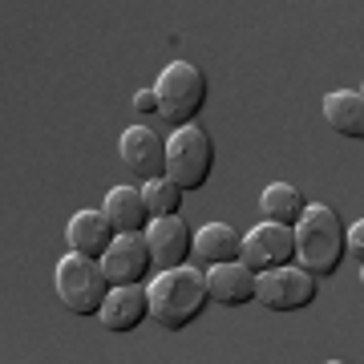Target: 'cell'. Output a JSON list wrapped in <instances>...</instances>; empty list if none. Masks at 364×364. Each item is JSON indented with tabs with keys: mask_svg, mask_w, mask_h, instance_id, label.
Masks as SVG:
<instances>
[{
	"mask_svg": "<svg viewBox=\"0 0 364 364\" xmlns=\"http://www.w3.org/2000/svg\"><path fill=\"white\" fill-rule=\"evenodd\" d=\"M150 291V320L162 332H182L203 316V308L210 304L207 291V272L198 267H174V272H158Z\"/></svg>",
	"mask_w": 364,
	"mask_h": 364,
	"instance_id": "obj_1",
	"label": "cell"
},
{
	"mask_svg": "<svg viewBox=\"0 0 364 364\" xmlns=\"http://www.w3.org/2000/svg\"><path fill=\"white\" fill-rule=\"evenodd\" d=\"M348 251V227L340 223V215L324 203L304 210V219L296 227V263L308 275H336L340 259Z\"/></svg>",
	"mask_w": 364,
	"mask_h": 364,
	"instance_id": "obj_2",
	"label": "cell"
},
{
	"mask_svg": "<svg viewBox=\"0 0 364 364\" xmlns=\"http://www.w3.org/2000/svg\"><path fill=\"white\" fill-rule=\"evenodd\" d=\"M109 291H114V284L105 279L102 259H85V255L69 251L57 263V296L73 316H102Z\"/></svg>",
	"mask_w": 364,
	"mask_h": 364,
	"instance_id": "obj_3",
	"label": "cell"
},
{
	"mask_svg": "<svg viewBox=\"0 0 364 364\" xmlns=\"http://www.w3.org/2000/svg\"><path fill=\"white\" fill-rule=\"evenodd\" d=\"M154 93H158V105H162L158 117H166L174 130H182V126H195V117L207 105V77L191 61H170L158 73Z\"/></svg>",
	"mask_w": 364,
	"mask_h": 364,
	"instance_id": "obj_4",
	"label": "cell"
},
{
	"mask_svg": "<svg viewBox=\"0 0 364 364\" xmlns=\"http://www.w3.org/2000/svg\"><path fill=\"white\" fill-rule=\"evenodd\" d=\"M210 166H215V142L203 126H182V130L170 134L166 142V178L178 186L182 195L186 191H203L210 178Z\"/></svg>",
	"mask_w": 364,
	"mask_h": 364,
	"instance_id": "obj_5",
	"label": "cell"
},
{
	"mask_svg": "<svg viewBox=\"0 0 364 364\" xmlns=\"http://www.w3.org/2000/svg\"><path fill=\"white\" fill-rule=\"evenodd\" d=\"M312 299H316V275H308L299 263L263 272L259 287H255V304L272 308V312H299V308H308Z\"/></svg>",
	"mask_w": 364,
	"mask_h": 364,
	"instance_id": "obj_6",
	"label": "cell"
},
{
	"mask_svg": "<svg viewBox=\"0 0 364 364\" xmlns=\"http://www.w3.org/2000/svg\"><path fill=\"white\" fill-rule=\"evenodd\" d=\"M255 275L275 272V267H291L296 263V227H279V223H259L255 231L243 235V255Z\"/></svg>",
	"mask_w": 364,
	"mask_h": 364,
	"instance_id": "obj_7",
	"label": "cell"
},
{
	"mask_svg": "<svg viewBox=\"0 0 364 364\" xmlns=\"http://www.w3.org/2000/svg\"><path fill=\"white\" fill-rule=\"evenodd\" d=\"M146 247H150V259H154L158 272H174V267H186L191 255H195V231L182 223V215H174V219H150Z\"/></svg>",
	"mask_w": 364,
	"mask_h": 364,
	"instance_id": "obj_8",
	"label": "cell"
},
{
	"mask_svg": "<svg viewBox=\"0 0 364 364\" xmlns=\"http://www.w3.org/2000/svg\"><path fill=\"white\" fill-rule=\"evenodd\" d=\"M117 154H122L126 170H134V174L142 178V186L146 182L166 178V138H158V134L146 130V126H130V130L122 134Z\"/></svg>",
	"mask_w": 364,
	"mask_h": 364,
	"instance_id": "obj_9",
	"label": "cell"
},
{
	"mask_svg": "<svg viewBox=\"0 0 364 364\" xmlns=\"http://www.w3.org/2000/svg\"><path fill=\"white\" fill-rule=\"evenodd\" d=\"M105 279L114 287H130V284H142L154 259H150V247H146V235H117L114 247L105 251Z\"/></svg>",
	"mask_w": 364,
	"mask_h": 364,
	"instance_id": "obj_10",
	"label": "cell"
},
{
	"mask_svg": "<svg viewBox=\"0 0 364 364\" xmlns=\"http://www.w3.org/2000/svg\"><path fill=\"white\" fill-rule=\"evenodd\" d=\"M65 239H69V251L73 255H85V259H105V251L114 247L117 231L109 227L102 210H77L65 227Z\"/></svg>",
	"mask_w": 364,
	"mask_h": 364,
	"instance_id": "obj_11",
	"label": "cell"
},
{
	"mask_svg": "<svg viewBox=\"0 0 364 364\" xmlns=\"http://www.w3.org/2000/svg\"><path fill=\"white\" fill-rule=\"evenodd\" d=\"M255 287H259V275L251 272L247 263H219V267H210L207 272V291L215 304L223 308H243L255 299Z\"/></svg>",
	"mask_w": 364,
	"mask_h": 364,
	"instance_id": "obj_12",
	"label": "cell"
},
{
	"mask_svg": "<svg viewBox=\"0 0 364 364\" xmlns=\"http://www.w3.org/2000/svg\"><path fill=\"white\" fill-rule=\"evenodd\" d=\"M97 320H102L105 332H134L142 320H150V291L142 284L114 287Z\"/></svg>",
	"mask_w": 364,
	"mask_h": 364,
	"instance_id": "obj_13",
	"label": "cell"
},
{
	"mask_svg": "<svg viewBox=\"0 0 364 364\" xmlns=\"http://www.w3.org/2000/svg\"><path fill=\"white\" fill-rule=\"evenodd\" d=\"M102 215L117 235H146V227H150V207L138 186H114L102 203Z\"/></svg>",
	"mask_w": 364,
	"mask_h": 364,
	"instance_id": "obj_14",
	"label": "cell"
},
{
	"mask_svg": "<svg viewBox=\"0 0 364 364\" xmlns=\"http://www.w3.org/2000/svg\"><path fill=\"white\" fill-rule=\"evenodd\" d=\"M243 255V235L227 227V223H207L203 231H195V255L191 259L198 267H219V263H239Z\"/></svg>",
	"mask_w": 364,
	"mask_h": 364,
	"instance_id": "obj_15",
	"label": "cell"
},
{
	"mask_svg": "<svg viewBox=\"0 0 364 364\" xmlns=\"http://www.w3.org/2000/svg\"><path fill=\"white\" fill-rule=\"evenodd\" d=\"M324 117L340 138L364 142V97L360 90H336L324 97Z\"/></svg>",
	"mask_w": 364,
	"mask_h": 364,
	"instance_id": "obj_16",
	"label": "cell"
},
{
	"mask_svg": "<svg viewBox=\"0 0 364 364\" xmlns=\"http://www.w3.org/2000/svg\"><path fill=\"white\" fill-rule=\"evenodd\" d=\"M259 210H263V223H279V227H299L304 219V195H299L291 182H272L267 191L259 195Z\"/></svg>",
	"mask_w": 364,
	"mask_h": 364,
	"instance_id": "obj_17",
	"label": "cell"
},
{
	"mask_svg": "<svg viewBox=\"0 0 364 364\" xmlns=\"http://www.w3.org/2000/svg\"><path fill=\"white\" fill-rule=\"evenodd\" d=\"M142 198H146V207H150V219H174V215L182 210V191L170 178L146 182Z\"/></svg>",
	"mask_w": 364,
	"mask_h": 364,
	"instance_id": "obj_18",
	"label": "cell"
},
{
	"mask_svg": "<svg viewBox=\"0 0 364 364\" xmlns=\"http://www.w3.org/2000/svg\"><path fill=\"white\" fill-rule=\"evenodd\" d=\"M134 109H138V114H162V105H158V93L154 90H138L134 93Z\"/></svg>",
	"mask_w": 364,
	"mask_h": 364,
	"instance_id": "obj_19",
	"label": "cell"
},
{
	"mask_svg": "<svg viewBox=\"0 0 364 364\" xmlns=\"http://www.w3.org/2000/svg\"><path fill=\"white\" fill-rule=\"evenodd\" d=\"M348 251L364 263V219H360V223H352V227H348Z\"/></svg>",
	"mask_w": 364,
	"mask_h": 364,
	"instance_id": "obj_20",
	"label": "cell"
},
{
	"mask_svg": "<svg viewBox=\"0 0 364 364\" xmlns=\"http://www.w3.org/2000/svg\"><path fill=\"white\" fill-rule=\"evenodd\" d=\"M360 284H364V263H360Z\"/></svg>",
	"mask_w": 364,
	"mask_h": 364,
	"instance_id": "obj_21",
	"label": "cell"
},
{
	"mask_svg": "<svg viewBox=\"0 0 364 364\" xmlns=\"http://www.w3.org/2000/svg\"><path fill=\"white\" fill-rule=\"evenodd\" d=\"M328 364H344V360H328Z\"/></svg>",
	"mask_w": 364,
	"mask_h": 364,
	"instance_id": "obj_22",
	"label": "cell"
},
{
	"mask_svg": "<svg viewBox=\"0 0 364 364\" xmlns=\"http://www.w3.org/2000/svg\"><path fill=\"white\" fill-rule=\"evenodd\" d=\"M360 97H364V90H360Z\"/></svg>",
	"mask_w": 364,
	"mask_h": 364,
	"instance_id": "obj_23",
	"label": "cell"
}]
</instances>
